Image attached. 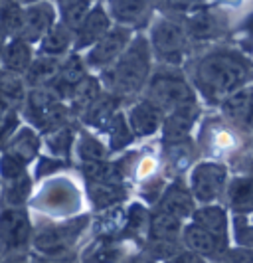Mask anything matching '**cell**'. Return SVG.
Segmentation results:
<instances>
[{
    "label": "cell",
    "mask_w": 253,
    "mask_h": 263,
    "mask_svg": "<svg viewBox=\"0 0 253 263\" xmlns=\"http://www.w3.org/2000/svg\"><path fill=\"white\" fill-rule=\"evenodd\" d=\"M249 151H251V157H253V135H251V143H249Z\"/></svg>",
    "instance_id": "cell-54"
},
{
    "label": "cell",
    "mask_w": 253,
    "mask_h": 263,
    "mask_svg": "<svg viewBox=\"0 0 253 263\" xmlns=\"http://www.w3.org/2000/svg\"><path fill=\"white\" fill-rule=\"evenodd\" d=\"M0 4H2V0H0Z\"/></svg>",
    "instance_id": "cell-57"
},
{
    "label": "cell",
    "mask_w": 253,
    "mask_h": 263,
    "mask_svg": "<svg viewBox=\"0 0 253 263\" xmlns=\"http://www.w3.org/2000/svg\"><path fill=\"white\" fill-rule=\"evenodd\" d=\"M123 263H157V261L150 259L145 251H141V253H137V255H129Z\"/></svg>",
    "instance_id": "cell-48"
},
{
    "label": "cell",
    "mask_w": 253,
    "mask_h": 263,
    "mask_svg": "<svg viewBox=\"0 0 253 263\" xmlns=\"http://www.w3.org/2000/svg\"><path fill=\"white\" fill-rule=\"evenodd\" d=\"M87 226H89V216H80V218H71V220H66V222H60V224L44 226L42 230L34 232L32 248L42 257L57 259L69 248H73V243L85 232Z\"/></svg>",
    "instance_id": "cell-7"
},
{
    "label": "cell",
    "mask_w": 253,
    "mask_h": 263,
    "mask_svg": "<svg viewBox=\"0 0 253 263\" xmlns=\"http://www.w3.org/2000/svg\"><path fill=\"white\" fill-rule=\"evenodd\" d=\"M200 113V101L176 107L172 111H168L164 115V123H162V129H160L162 145H172V143L192 139V131L198 125Z\"/></svg>",
    "instance_id": "cell-10"
},
{
    "label": "cell",
    "mask_w": 253,
    "mask_h": 263,
    "mask_svg": "<svg viewBox=\"0 0 253 263\" xmlns=\"http://www.w3.org/2000/svg\"><path fill=\"white\" fill-rule=\"evenodd\" d=\"M111 26H113V20L107 14L105 6L95 4L93 8L87 12V16L80 22V26L73 30V34H75L73 52L83 53L85 50H89L93 44H97L111 30Z\"/></svg>",
    "instance_id": "cell-13"
},
{
    "label": "cell",
    "mask_w": 253,
    "mask_h": 263,
    "mask_svg": "<svg viewBox=\"0 0 253 263\" xmlns=\"http://www.w3.org/2000/svg\"><path fill=\"white\" fill-rule=\"evenodd\" d=\"M164 157H166V168L178 178V174L190 171L194 166V145L192 139L172 143V145H164Z\"/></svg>",
    "instance_id": "cell-34"
},
{
    "label": "cell",
    "mask_w": 253,
    "mask_h": 263,
    "mask_svg": "<svg viewBox=\"0 0 253 263\" xmlns=\"http://www.w3.org/2000/svg\"><path fill=\"white\" fill-rule=\"evenodd\" d=\"M241 32H245V34L253 40V14H249V16L245 18V22L241 24Z\"/></svg>",
    "instance_id": "cell-49"
},
{
    "label": "cell",
    "mask_w": 253,
    "mask_h": 263,
    "mask_svg": "<svg viewBox=\"0 0 253 263\" xmlns=\"http://www.w3.org/2000/svg\"><path fill=\"white\" fill-rule=\"evenodd\" d=\"M251 218H253V216H251Z\"/></svg>",
    "instance_id": "cell-58"
},
{
    "label": "cell",
    "mask_w": 253,
    "mask_h": 263,
    "mask_svg": "<svg viewBox=\"0 0 253 263\" xmlns=\"http://www.w3.org/2000/svg\"><path fill=\"white\" fill-rule=\"evenodd\" d=\"M75 139H77V133L67 123V125H62L53 131L42 135V146L48 148L50 157L62 158L64 162L69 164L71 155L75 151Z\"/></svg>",
    "instance_id": "cell-30"
},
{
    "label": "cell",
    "mask_w": 253,
    "mask_h": 263,
    "mask_svg": "<svg viewBox=\"0 0 253 263\" xmlns=\"http://www.w3.org/2000/svg\"><path fill=\"white\" fill-rule=\"evenodd\" d=\"M95 4H99V2L97 0H55L60 22H64L71 30L80 26V22L87 16V12Z\"/></svg>",
    "instance_id": "cell-38"
},
{
    "label": "cell",
    "mask_w": 253,
    "mask_h": 263,
    "mask_svg": "<svg viewBox=\"0 0 253 263\" xmlns=\"http://www.w3.org/2000/svg\"><path fill=\"white\" fill-rule=\"evenodd\" d=\"M196 206L198 204H196V200L192 196V192H190L186 182L180 180V178H174L162 190L159 202L154 204V210L168 212V214H172L176 218H180L182 222H190Z\"/></svg>",
    "instance_id": "cell-14"
},
{
    "label": "cell",
    "mask_w": 253,
    "mask_h": 263,
    "mask_svg": "<svg viewBox=\"0 0 253 263\" xmlns=\"http://www.w3.org/2000/svg\"><path fill=\"white\" fill-rule=\"evenodd\" d=\"M75 153H77L81 162H87V160H105V158H109V148H107V145H103L93 135V131H89V129H81L77 133Z\"/></svg>",
    "instance_id": "cell-39"
},
{
    "label": "cell",
    "mask_w": 253,
    "mask_h": 263,
    "mask_svg": "<svg viewBox=\"0 0 253 263\" xmlns=\"http://www.w3.org/2000/svg\"><path fill=\"white\" fill-rule=\"evenodd\" d=\"M218 109H220V115L231 125L240 127L243 131H249V121L253 115V83H247L238 91L227 95L218 105Z\"/></svg>",
    "instance_id": "cell-17"
},
{
    "label": "cell",
    "mask_w": 253,
    "mask_h": 263,
    "mask_svg": "<svg viewBox=\"0 0 253 263\" xmlns=\"http://www.w3.org/2000/svg\"><path fill=\"white\" fill-rule=\"evenodd\" d=\"M28 172V164L22 162L20 158L12 157L10 153L2 151L0 155V182H6V180H14L22 174Z\"/></svg>",
    "instance_id": "cell-41"
},
{
    "label": "cell",
    "mask_w": 253,
    "mask_h": 263,
    "mask_svg": "<svg viewBox=\"0 0 253 263\" xmlns=\"http://www.w3.org/2000/svg\"><path fill=\"white\" fill-rule=\"evenodd\" d=\"M87 190L97 212L119 206V202L127 198V186L119 182H87Z\"/></svg>",
    "instance_id": "cell-32"
},
{
    "label": "cell",
    "mask_w": 253,
    "mask_h": 263,
    "mask_svg": "<svg viewBox=\"0 0 253 263\" xmlns=\"http://www.w3.org/2000/svg\"><path fill=\"white\" fill-rule=\"evenodd\" d=\"M73 42H75L73 30L57 20L52 30L38 42L36 53L52 55V58H66L67 53L73 52Z\"/></svg>",
    "instance_id": "cell-28"
},
{
    "label": "cell",
    "mask_w": 253,
    "mask_h": 263,
    "mask_svg": "<svg viewBox=\"0 0 253 263\" xmlns=\"http://www.w3.org/2000/svg\"><path fill=\"white\" fill-rule=\"evenodd\" d=\"M147 38L152 58L164 67H180L184 64L190 46L184 24L172 18H157L148 28Z\"/></svg>",
    "instance_id": "cell-3"
},
{
    "label": "cell",
    "mask_w": 253,
    "mask_h": 263,
    "mask_svg": "<svg viewBox=\"0 0 253 263\" xmlns=\"http://www.w3.org/2000/svg\"><path fill=\"white\" fill-rule=\"evenodd\" d=\"M213 263H253V251L229 243V248Z\"/></svg>",
    "instance_id": "cell-42"
},
{
    "label": "cell",
    "mask_w": 253,
    "mask_h": 263,
    "mask_svg": "<svg viewBox=\"0 0 253 263\" xmlns=\"http://www.w3.org/2000/svg\"><path fill=\"white\" fill-rule=\"evenodd\" d=\"M6 42H8V38H6V34L0 30V53H2V50H4V46H6Z\"/></svg>",
    "instance_id": "cell-51"
},
{
    "label": "cell",
    "mask_w": 253,
    "mask_h": 263,
    "mask_svg": "<svg viewBox=\"0 0 253 263\" xmlns=\"http://www.w3.org/2000/svg\"><path fill=\"white\" fill-rule=\"evenodd\" d=\"M105 135H107V148H109V155H111V153L125 151V148L134 141V135H133V131H131L129 121H127V115H125L121 109L115 113V117L111 119V123L107 125Z\"/></svg>",
    "instance_id": "cell-35"
},
{
    "label": "cell",
    "mask_w": 253,
    "mask_h": 263,
    "mask_svg": "<svg viewBox=\"0 0 253 263\" xmlns=\"http://www.w3.org/2000/svg\"><path fill=\"white\" fill-rule=\"evenodd\" d=\"M64 64V58H52V55H44L36 53L32 64L24 73L28 89H38V87H50L55 78L60 76V69Z\"/></svg>",
    "instance_id": "cell-25"
},
{
    "label": "cell",
    "mask_w": 253,
    "mask_h": 263,
    "mask_svg": "<svg viewBox=\"0 0 253 263\" xmlns=\"http://www.w3.org/2000/svg\"><path fill=\"white\" fill-rule=\"evenodd\" d=\"M229 241L253 251V218L251 216H231Z\"/></svg>",
    "instance_id": "cell-40"
},
{
    "label": "cell",
    "mask_w": 253,
    "mask_h": 263,
    "mask_svg": "<svg viewBox=\"0 0 253 263\" xmlns=\"http://www.w3.org/2000/svg\"><path fill=\"white\" fill-rule=\"evenodd\" d=\"M224 204L231 216H253V174H236L229 178Z\"/></svg>",
    "instance_id": "cell-18"
},
{
    "label": "cell",
    "mask_w": 253,
    "mask_h": 263,
    "mask_svg": "<svg viewBox=\"0 0 253 263\" xmlns=\"http://www.w3.org/2000/svg\"><path fill=\"white\" fill-rule=\"evenodd\" d=\"M184 224L180 218H176L168 212L152 210L150 212V224H148L147 239L154 241H182Z\"/></svg>",
    "instance_id": "cell-29"
},
{
    "label": "cell",
    "mask_w": 253,
    "mask_h": 263,
    "mask_svg": "<svg viewBox=\"0 0 253 263\" xmlns=\"http://www.w3.org/2000/svg\"><path fill=\"white\" fill-rule=\"evenodd\" d=\"M0 263H32V259L30 257H26L24 253H20V251H14L12 255H4L2 259H0Z\"/></svg>",
    "instance_id": "cell-47"
},
{
    "label": "cell",
    "mask_w": 253,
    "mask_h": 263,
    "mask_svg": "<svg viewBox=\"0 0 253 263\" xmlns=\"http://www.w3.org/2000/svg\"><path fill=\"white\" fill-rule=\"evenodd\" d=\"M28 95V85L24 81V76L2 71L0 73V99L10 105L12 109L20 111Z\"/></svg>",
    "instance_id": "cell-36"
},
{
    "label": "cell",
    "mask_w": 253,
    "mask_h": 263,
    "mask_svg": "<svg viewBox=\"0 0 253 263\" xmlns=\"http://www.w3.org/2000/svg\"><path fill=\"white\" fill-rule=\"evenodd\" d=\"M20 113L26 117L28 125H32L40 135L53 131L62 125L69 123V107L64 99H60L50 87L28 89L26 101L20 109Z\"/></svg>",
    "instance_id": "cell-4"
},
{
    "label": "cell",
    "mask_w": 253,
    "mask_h": 263,
    "mask_svg": "<svg viewBox=\"0 0 253 263\" xmlns=\"http://www.w3.org/2000/svg\"><path fill=\"white\" fill-rule=\"evenodd\" d=\"M32 236H34V226L24 206L0 210V239L6 248V253L24 250L32 243Z\"/></svg>",
    "instance_id": "cell-9"
},
{
    "label": "cell",
    "mask_w": 253,
    "mask_h": 263,
    "mask_svg": "<svg viewBox=\"0 0 253 263\" xmlns=\"http://www.w3.org/2000/svg\"><path fill=\"white\" fill-rule=\"evenodd\" d=\"M150 212L147 204L143 202H133L125 212V224L119 234L121 241H134V243H145L148 234V224H150Z\"/></svg>",
    "instance_id": "cell-24"
},
{
    "label": "cell",
    "mask_w": 253,
    "mask_h": 263,
    "mask_svg": "<svg viewBox=\"0 0 253 263\" xmlns=\"http://www.w3.org/2000/svg\"><path fill=\"white\" fill-rule=\"evenodd\" d=\"M148 2H150V4L154 6V4H160V2H164V0H148Z\"/></svg>",
    "instance_id": "cell-53"
},
{
    "label": "cell",
    "mask_w": 253,
    "mask_h": 263,
    "mask_svg": "<svg viewBox=\"0 0 253 263\" xmlns=\"http://www.w3.org/2000/svg\"><path fill=\"white\" fill-rule=\"evenodd\" d=\"M34 55H36V46L28 44L26 40L22 38H10L0 53V67H2V71L24 76L34 60Z\"/></svg>",
    "instance_id": "cell-23"
},
{
    "label": "cell",
    "mask_w": 253,
    "mask_h": 263,
    "mask_svg": "<svg viewBox=\"0 0 253 263\" xmlns=\"http://www.w3.org/2000/svg\"><path fill=\"white\" fill-rule=\"evenodd\" d=\"M182 246H184L186 250L202 255L204 259H208L210 263H213L227 248H229V241L213 236L210 232H206L200 226L192 224V222H186V224H184V230H182Z\"/></svg>",
    "instance_id": "cell-16"
},
{
    "label": "cell",
    "mask_w": 253,
    "mask_h": 263,
    "mask_svg": "<svg viewBox=\"0 0 253 263\" xmlns=\"http://www.w3.org/2000/svg\"><path fill=\"white\" fill-rule=\"evenodd\" d=\"M164 263H210V261H208V259H204V257L198 255V253H194V251L182 248L178 253H174L172 257H170V259H166Z\"/></svg>",
    "instance_id": "cell-46"
},
{
    "label": "cell",
    "mask_w": 253,
    "mask_h": 263,
    "mask_svg": "<svg viewBox=\"0 0 253 263\" xmlns=\"http://www.w3.org/2000/svg\"><path fill=\"white\" fill-rule=\"evenodd\" d=\"M2 151L10 153L12 157L20 158L22 162L32 164L36 158L40 157L42 151V135L32 125H20L14 135L6 141V145L2 146Z\"/></svg>",
    "instance_id": "cell-21"
},
{
    "label": "cell",
    "mask_w": 253,
    "mask_h": 263,
    "mask_svg": "<svg viewBox=\"0 0 253 263\" xmlns=\"http://www.w3.org/2000/svg\"><path fill=\"white\" fill-rule=\"evenodd\" d=\"M32 186H34V178L30 172L14 178V180L0 182V196L4 200V206L6 208H22L32 194Z\"/></svg>",
    "instance_id": "cell-33"
},
{
    "label": "cell",
    "mask_w": 253,
    "mask_h": 263,
    "mask_svg": "<svg viewBox=\"0 0 253 263\" xmlns=\"http://www.w3.org/2000/svg\"><path fill=\"white\" fill-rule=\"evenodd\" d=\"M0 30L6 38H20L24 30V6L16 0H2L0 4Z\"/></svg>",
    "instance_id": "cell-37"
},
{
    "label": "cell",
    "mask_w": 253,
    "mask_h": 263,
    "mask_svg": "<svg viewBox=\"0 0 253 263\" xmlns=\"http://www.w3.org/2000/svg\"><path fill=\"white\" fill-rule=\"evenodd\" d=\"M36 160H38V164H36V174H34L36 180L60 172L62 168H66V164H67L62 158H55V157H38Z\"/></svg>",
    "instance_id": "cell-43"
},
{
    "label": "cell",
    "mask_w": 253,
    "mask_h": 263,
    "mask_svg": "<svg viewBox=\"0 0 253 263\" xmlns=\"http://www.w3.org/2000/svg\"><path fill=\"white\" fill-rule=\"evenodd\" d=\"M164 115L166 113L148 97H139L127 111V121L131 125L134 139H150L159 135L164 123Z\"/></svg>",
    "instance_id": "cell-12"
},
{
    "label": "cell",
    "mask_w": 253,
    "mask_h": 263,
    "mask_svg": "<svg viewBox=\"0 0 253 263\" xmlns=\"http://www.w3.org/2000/svg\"><path fill=\"white\" fill-rule=\"evenodd\" d=\"M87 73H89V67L85 64V60H83V53H80V52L67 53L66 58H64L60 76H57L55 81L50 85V89H52L60 99H64L67 103L69 93L73 91V87H75Z\"/></svg>",
    "instance_id": "cell-20"
},
{
    "label": "cell",
    "mask_w": 253,
    "mask_h": 263,
    "mask_svg": "<svg viewBox=\"0 0 253 263\" xmlns=\"http://www.w3.org/2000/svg\"><path fill=\"white\" fill-rule=\"evenodd\" d=\"M103 6L111 16L113 24L131 30L147 26L152 10V4L148 0H107Z\"/></svg>",
    "instance_id": "cell-15"
},
{
    "label": "cell",
    "mask_w": 253,
    "mask_h": 263,
    "mask_svg": "<svg viewBox=\"0 0 253 263\" xmlns=\"http://www.w3.org/2000/svg\"><path fill=\"white\" fill-rule=\"evenodd\" d=\"M190 83L198 99L218 107L227 95L253 83V64L236 50H212L194 62Z\"/></svg>",
    "instance_id": "cell-1"
},
{
    "label": "cell",
    "mask_w": 253,
    "mask_h": 263,
    "mask_svg": "<svg viewBox=\"0 0 253 263\" xmlns=\"http://www.w3.org/2000/svg\"><path fill=\"white\" fill-rule=\"evenodd\" d=\"M6 255V248H4V243H2V239H0V259Z\"/></svg>",
    "instance_id": "cell-52"
},
{
    "label": "cell",
    "mask_w": 253,
    "mask_h": 263,
    "mask_svg": "<svg viewBox=\"0 0 253 263\" xmlns=\"http://www.w3.org/2000/svg\"><path fill=\"white\" fill-rule=\"evenodd\" d=\"M178 67H164L160 71H152L145 87V97L168 113L176 107L196 103L198 95L194 91L190 79L176 71Z\"/></svg>",
    "instance_id": "cell-6"
},
{
    "label": "cell",
    "mask_w": 253,
    "mask_h": 263,
    "mask_svg": "<svg viewBox=\"0 0 253 263\" xmlns=\"http://www.w3.org/2000/svg\"><path fill=\"white\" fill-rule=\"evenodd\" d=\"M20 6H30V4H38V2H44V0H16Z\"/></svg>",
    "instance_id": "cell-50"
},
{
    "label": "cell",
    "mask_w": 253,
    "mask_h": 263,
    "mask_svg": "<svg viewBox=\"0 0 253 263\" xmlns=\"http://www.w3.org/2000/svg\"><path fill=\"white\" fill-rule=\"evenodd\" d=\"M103 91H105V87H103L99 76L87 73V76L73 87V91L69 93V97H67V107H69L71 117L80 119L81 115L85 113V109L91 105Z\"/></svg>",
    "instance_id": "cell-27"
},
{
    "label": "cell",
    "mask_w": 253,
    "mask_h": 263,
    "mask_svg": "<svg viewBox=\"0 0 253 263\" xmlns=\"http://www.w3.org/2000/svg\"><path fill=\"white\" fill-rule=\"evenodd\" d=\"M18 127H20V111H12L0 119V148L6 145V141L12 137Z\"/></svg>",
    "instance_id": "cell-44"
},
{
    "label": "cell",
    "mask_w": 253,
    "mask_h": 263,
    "mask_svg": "<svg viewBox=\"0 0 253 263\" xmlns=\"http://www.w3.org/2000/svg\"><path fill=\"white\" fill-rule=\"evenodd\" d=\"M231 174L229 166L218 158H202L196 160L188 171L186 184L196 200V204H218L224 202L226 188Z\"/></svg>",
    "instance_id": "cell-5"
},
{
    "label": "cell",
    "mask_w": 253,
    "mask_h": 263,
    "mask_svg": "<svg viewBox=\"0 0 253 263\" xmlns=\"http://www.w3.org/2000/svg\"><path fill=\"white\" fill-rule=\"evenodd\" d=\"M0 73H2V67H0Z\"/></svg>",
    "instance_id": "cell-56"
},
{
    "label": "cell",
    "mask_w": 253,
    "mask_h": 263,
    "mask_svg": "<svg viewBox=\"0 0 253 263\" xmlns=\"http://www.w3.org/2000/svg\"><path fill=\"white\" fill-rule=\"evenodd\" d=\"M133 36L134 30L113 24L103 38L97 44H93L89 50L83 52V60H85L87 67L93 69V71H99V73L109 69L121 58V53L127 50Z\"/></svg>",
    "instance_id": "cell-8"
},
{
    "label": "cell",
    "mask_w": 253,
    "mask_h": 263,
    "mask_svg": "<svg viewBox=\"0 0 253 263\" xmlns=\"http://www.w3.org/2000/svg\"><path fill=\"white\" fill-rule=\"evenodd\" d=\"M190 222L204 228L206 232H210L213 236L229 241L231 214H229V210L226 208L224 202H218V204H200V206H196V210L192 214ZM229 243H231V241H229Z\"/></svg>",
    "instance_id": "cell-19"
},
{
    "label": "cell",
    "mask_w": 253,
    "mask_h": 263,
    "mask_svg": "<svg viewBox=\"0 0 253 263\" xmlns=\"http://www.w3.org/2000/svg\"><path fill=\"white\" fill-rule=\"evenodd\" d=\"M186 34L190 40H196V42H208V40L218 38L222 34V28L224 24L220 22L218 14L208 10V8H198L192 14H188L186 24Z\"/></svg>",
    "instance_id": "cell-26"
},
{
    "label": "cell",
    "mask_w": 253,
    "mask_h": 263,
    "mask_svg": "<svg viewBox=\"0 0 253 263\" xmlns=\"http://www.w3.org/2000/svg\"><path fill=\"white\" fill-rule=\"evenodd\" d=\"M152 62L154 58L148 38L145 34L134 32L127 50L109 69L99 73V79L105 91L115 95L119 101L127 97H137L145 91L148 79L152 76Z\"/></svg>",
    "instance_id": "cell-2"
},
{
    "label": "cell",
    "mask_w": 253,
    "mask_h": 263,
    "mask_svg": "<svg viewBox=\"0 0 253 263\" xmlns=\"http://www.w3.org/2000/svg\"><path fill=\"white\" fill-rule=\"evenodd\" d=\"M97 2H103V4H105V2H107V0H97Z\"/></svg>",
    "instance_id": "cell-55"
},
{
    "label": "cell",
    "mask_w": 253,
    "mask_h": 263,
    "mask_svg": "<svg viewBox=\"0 0 253 263\" xmlns=\"http://www.w3.org/2000/svg\"><path fill=\"white\" fill-rule=\"evenodd\" d=\"M127 246L121 239L97 237L91 248L85 251L83 263H123L127 259Z\"/></svg>",
    "instance_id": "cell-31"
},
{
    "label": "cell",
    "mask_w": 253,
    "mask_h": 263,
    "mask_svg": "<svg viewBox=\"0 0 253 263\" xmlns=\"http://www.w3.org/2000/svg\"><path fill=\"white\" fill-rule=\"evenodd\" d=\"M57 20H60V14H57L55 0H44L38 4L24 6V30L20 38L26 40L32 46H38V42L52 30Z\"/></svg>",
    "instance_id": "cell-11"
},
{
    "label": "cell",
    "mask_w": 253,
    "mask_h": 263,
    "mask_svg": "<svg viewBox=\"0 0 253 263\" xmlns=\"http://www.w3.org/2000/svg\"><path fill=\"white\" fill-rule=\"evenodd\" d=\"M119 99L109 91H103L91 105L85 109V113L81 115V123L93 133H105L107 125L111 123V119L115 117V113L119 111Z\"/></svg>",
    "instance_id": "cell-22"
},
{
    "label": "cell",
    "mask_w": 253,
    "mask_h": 263,
    "mask_svg": "<svg viewBox=\"0 0 253 263\" xmlns=\"http://www.w3.org/2000/svg\"><path fill=\"white\" fill-rule=\"evenodd\" d=\"M204 2L206 0H164V4L170 10H174V12H186V14H192L194 10L202 8Z\"/></svg>",
    "instance_id": "cell-45"
}]
</instances>
